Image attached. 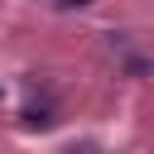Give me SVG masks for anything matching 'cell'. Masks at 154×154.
<instances>
[{"label": "cell", "instance_id": "1", "mask_svg": "<svg viewBox=\"0 0 154 154\" xmlns=\"http://www.w3.org/2000/svg\"><path fill=\"white\" fill-rule=\"evenodd\" d=\"M63 5H87V0H63Z\"/></svg>", "mask_w": 154, "mask_h": 154}]
</instances>
